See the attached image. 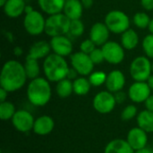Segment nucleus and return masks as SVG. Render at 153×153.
<instances>
[{
	"label": "nucleus",
	"instance_id": "nucleus-1",
	"mask_svg": "<svg viewBox=\"0 0 153 153\" xmlns=\"http://www.w3.org/2000/svg\"><path fill=\"white\" fill-rule=\"evenodd\" d=\"M24 66L17 60L6 61L1 71L0 86L8 92H13L22 88L27 81Z\"/></svg>",
	"mask_w": 153,
	"mask_h": 153
},
{
	"label": "nucleus",
	"instance_id": "nucleus-2",
	"mask_svg": "<svg viewBox=\"0 0 153 153\" xmlns=\"http://www.w3.org/2000/svg\"><path fill=\"white\" fill-rule=\"evenodd\" d=\"M49 82L47 78L43 77L30 80L27 87V98L32 105L43 107L49 102L52 95Z\"/></svg>",
	"mask_w": 153,
	"mask_h": 153
},
{
	"label": "nucleus",
	"instance_id": "nucleus-3",
	"mask_svg": "<svg viewBox=\"0 0 153 153\" xmlns=\"http://www.w3.org/2000/svg\"><path fill=\"white\" fill-rule=\"evenodd\" d=\"M70 67L65 57L51 53L43 62V72L45 77L51 82H58L65 79Z\"/></svg>",
	"mask_w": 153,
	"mask_h": 153
},
{
	"label": "nucleus",
	"instance_id": "nucleus-4",
	"mask_svg": "<svg viewBox=\"0 0 153 153\" xmlns=\"http://www.w3.org/2000/svg\"><path fill=\"white\" fill-rule=\"evenodd\" d=\"M70 22L71 20L64 13L49 15L46 19L45 33L50 38L67 35Z\"/></svg>",
	"mask_w": 153,
	"mask_h": 153
},
{
	"label": "nucleus",
	"instance_id": "nucleus-5",
	"mask_svg": "<svg viewBox=\"0 0 153 153\" xmlns=\"http://www.w3.org/2000/svg\"><path fill=\"white\" fill-rule=\"evenodd\" d=\"M104 22L110 30L115 34H122L130 29V18L120 10H112L108 12L104 19Z\"/></svg>",
	"mask_w": 153,
	"mask_h": 153
},
{
	"label": "nucleus",
	"instance_id": "nucleus-6",
	"mask_svg": "<svg viewBox=\"0 0 153 153\" xmlns=\"http://www.w3.org/2000/svg\"><path fill=\"white\" fill-rule=\"evenodd\" d=\"M130 75L135 82H147L152 74V62L146 56L135 57L130 65Z\"/></svg>",
	"mask_w": 153,
	"mask_h": 153
},
{
	"label": "nucleus",
	"instance_id": "nucleus-7",
	"mask_svg": "<svg viewBox=\"0 0 153 153\" xmlns=\"http://www.w3.org/2000/svg\"><path fill=\"white\" fill-rule=\"evenodd\" d=\"M46 19L43 14L36 10L25 14L23 19V27L27 33L31 36H38L45 32Z\"/></svg>",
	"mask_w": 153,
	"mask_h": 153
},
{
	"label": "nucleus",
	"instance_id": "nucleus-8",
	"mask_svg": "<svg viewBox=\"0 0 153 153\" xmlns=\"http://www.w3.org/2000/svg\"><path fill=\"white\" fill-rule=\"evenodd\" d=\"M70 62L72 67L81 76L90 75L93 72L94 64L91 61L90 56L82 51L73 53L70 56Z\"/></svg>",
	"mask_w": 153,
	"mask_h": 153
},
{
	"label": "nucleus",
	"instance_id": "nucleus-9",
	"mask_svg": "<svg viewBox=\"0 0 153 153\" xmlns=\"http://www.w3.org/2000/svg\"><path fill=\"white\" fill-rule=\"evenodd\" d=\"M117 104L115 96L108 91H102L97 93L93 99L94 109L100 114H108L113 111Z\"/></svg>",
	"mask_w": 153,
	"mask_h": 153
},
{
	"label": "nucleus",
	"instance_id": "nucleus-10",
	"mask_svg": "<svg viewBox=\"0 0 153 153\" xmlns=\"http://www.w3.org/2000/svg\"><path fill=\"white\" fill-rule=\"evenodd\" d=\"M101 49L103 51L105 61L108 64L119 65L125 59V48L121 43L108 40L101 47Z\"/></svg>",
	"mask_w": 153,
	"mask_h": 153
},
{
	"label": "nucleus",
	"instance_id": "nucleus-11",
	"mask_svg": "<svg viewBox=\"0 0 153 153\" xmlns=\"http://www.w3.org/2000/svg\"><path fill=\"white\" fill-rule=\"evenodd\" d=\"M11 120L13 127L21 133H27L32 130L35 122L33 116L23 109L17 110Z\"/></svg>",
	"mask_w": 153,
	"mask_h": 153
},
{
	"label": "nucleus",
	"instance_id": "nucleus-12",
	"mask_svg": "<svg viewBox=\"0 0 153 153\" xmlns=\"http://www.w3.org/2000/svg\"><path fill=\"white\" fill-rule=\"evenodd\" d=\"M49 43L51 50L54 54H56L63 57L71 56L73 54V43L71 39L65 35L53 37L51 38Z\"/></svg>",
	"mask_w": 153,
	"mask_h": 153
},
{
	"label": "nucleus",
	"instance_id": "nucleus-13",
	"mask_svg": "<svg viewBox=\"0 0 153 153\" xmlns=\"http://www.w3.org/2000/svg\"><path fill=\"white\" fill-rule=\"evenodd\" d=\"M151 91L147 82H134L128 90V97L134 103H143L151 96Z\"/></svg>",
	"mask_w": 153,
	"mask_h": 153
},
{
	"label": "nucleus",
	"instance_id": "nucleus-14",
	"mask_svg": "<svg viewBox=\"0 0 153 153\" xmlns=\"http://www.w3.org/2000/svg\"><path fill=\"white\" fill-rule=\"evenodd\" d=\"M110 30L105 22H96L90 30V39L97 47H102L108 41Z\"/></svg>",
	"mask_w": 153,
	"mask_h": 153
},
{
	"label": "nucleus",
	"instance_id": "nucleus-15",
	"mask_svg": "<svg viewBox=\"0 0 153 153\" xmlns=\"http://www.w3.org/2000/svg\"><path fill=\"white\" fill-rule=\"evenodd\" d=\"M126 141L128 142L130 146L134 149V151L143 149L146 147L148 143L147 133L142 128H140L139 126L132 128L127 134Z\"/></svg>",
	"mask_w": 153,
	"mask_h": 153
},
{
	"label": "nucleus",
	"instance_id": "nucleus-16",
	"mask_svg": "<svg viewBox=\"0 0 153 153\" xmlns=\"http://www.w3.org/2000/svg\"><path fill=\"white\" fill-rule=\"evenodd\" d=\"M105 85L112 93L120 91L126 85V76L120 70H113L108 74Z\"/></svg>",
	"mask_w": 153,
	"mask_h": 153
},
{
	"label": "nucleus",
	"instance_id": "nucleus-17",
	"mask_svg": "<svg viewBox=\"0 0 153 153\" xmlns=\"http://www.w3.org/2000/svg\"><path fill=\"white\" fill-rule=\"evenodd\" d=\"M54 127H55L54 119L49 116L44 115L38 117L35 120L32 130L36 134L45 136L49 134L53 131Z\"/></svg>",
	"mask_w": 153,
	"mask_h": 153
},
{
	"label": "nucleus",
	"instance_id": "nucleus-18",
	"mask_svg": "<svg viewBox=\"0 0 153 153\" xmlns=\"http://www.w3.org/2000/svg\"><path fill=\"white\" fill-rule=\"evenodd\" d=\"M26 7L25 0H7L3 6L4 14L9 18H18L22 13Z\"/></svg>",
	"mask_w": 153,
	"mask_h": 153
},
{
	"label": "nucleus",
	"instance_id": "nucleus-19",
	"mask_svg": "<svg viewBox=\"0 0 153 153\" xmlns=\"http://www.w3.org/2000/svg\"><path fill=\"white\" fill-rule=\"evenodd\" d=\"M51 51L52 50L49 42L46 40H39L30 48L28 55L37 60H39L45 59L48 56L51 54Z\"/></svg>",
	"mask_w": 153,
	"mask_h": 153
},
{
	"label": "nucleus",
	"instance_id": "nucleus-20",
	"mask_svg": "<svg viewBox=\"0 0 153 153\" xmlns=\"http://www.w3.org/2000/svg\"><path fill=\"white\" fill-rule=\"evenodd\" d=\"M65 4V0H38L40 10L48 15L63 13Z\"/></svg>",
	"mask_w": 153,
	"mask_h": 153
},
{
	"label": "nucleus",
	"instance_id": "nucleus-21",
	"mask_svg": "<svg viewBox=\"0 0 153 153\" xmlns=\"http://www.w3.org/2000/svg\"><path fill=\"white\" fill-rule=\"evenodd\" d=\"M83 6L81 0H65L63 13L71 20L81 19L83 13Z\"/></svg>",
	"mask_w": 153,
	"mask_h": 153
},
{
	"label": "nucleus",
	"instance_id": "nucleus-22",
	"mask_svg": "<svg viewBox=\"0 0 153 153\" xmlns=\"http://www.w3.org/2000/svg\"><path fill=\"white\" fill-rule=\"evenodd\" d=\"M134 149L126 140L115 139L110 141L105 147L104 153H134Z\"/></svg>",
	"mask_w": 153,
	"mask_h": 153
},
{
	"label": "nucleus",
	"instance_id": "nucleus-23",
	"mask_svg": "<svg viewBox=\"0 0 153 153\" xmlns=\"http://www.w3.org/2000/svg\"><path fill=\"white\" fill-rule=\"evenodd\" d=\"M121 45L126 50L134 49L139 43L138 33L134 29H128L121 34Z\"/></svg>",
	"mask_w": 153,
	"mask_h": 153
},
{
	"label": "nucleus",
	"instance_id": "nucleus-24",
	"mask_svg": "<svg viewBox=\"0 0 153 153\" xmlns=\"http://www.w3.org/2000/svg\"><path fill=\"white\" fill-rule=\"evenodd\" d=\"M137 124L146 133H153V112L145 109L137 115Z\"/></svg>",
	"mask_w": 153,
	"mask_h": 153
},
{
	"label": "nucleus",
	"instance_id": "nucleus-25",
	"mask_svg": "<svg viewBox=\"0 0 153 153\" xmlns=\"http://www.w3.org/2000/svg\"><path fill=\"white\" fill-rule=\"evenodd\" d=\"M23 66H24V70H25L28 79L33 80V79L39 77V75L40 74V67L39 65V60L28 55L25 58Z\"/></svg>",
	"mask_w": 153,
	"mask_h": 153
},
{
	"label": "nucleus",
	"instance_id": "nucleus-26",
	"mask_svg": "<svg viewBox=\"0 0 153 153\" xmlns=\"http://www.w3.org/2000/svg\"><path fill=\"white\" fill-rule=\"evenodd\" d=\"M73 85H74V93H75L78 96L87 95L91 87L89 79H87L85 76H81L74 80Z\"/></svg>",
	"mask_w": 153,
	"mask_h": 153
},
{
	"label": "nucleus",
	"instance_id": "nucleus-27",
	"mask_svg": "<svg viewBox=\"0 0 153 153\" xmlns=\"http://www.w3.org/2000/svg\"><path fill=\"white\" fill-rule=\"evenodd\" d=\"M56 92L61 99H66L71 96L74 92V85L73 82L67 78L63 79L56 82Z\"/></svg>",
	"mask_w": 153,
	"mask_h": 153
},
{
	"label": "nucleus",
	"instance_id": "nucleus-28",
	"mask_svg": "<svg viewBox=\"0 0 153 153\" xmlns=\"http://www.w3.org/2000/svg\"><path fill=\"white\" fill-rule=\"evenodd\" d=\"M15 112V107L12 102L6 100L0 103V118L3 121L12 119Z\"/></svg>",
	"mask_w": 153,
	"mask_h": 153
},
{
	"label": "nucleus",
	"instance_id": "nucleus-29",
	"mask_svg": "<svg viewBox=\"0 0 153 153\" xmlns=\"http://www.w3.org/2000/svg\"><path fill=\"white\" fill-rule=\"evenodd\" d=\"M151 21H152V19L149 16V14L144 13V12H138L133 17L134 24L139 29H147V28H149Z\"/></svg>",
	"mask_w": 153,
	"mask_h": 153
},
{
	"label": "nucleus",
	"instance_id": "nucleus-30",
	"mask_svg": "<svg viewBox=\"0 0 153 153\" xmlns=\"http://www.w3.org/2000/svg\"><path fill=\"white\" fill-rule=\"evenodd\" d=\"M84 24L82 22L81 19L78 20H73L70 22V27L68 30V35L74 37V38H78L81 37L84 33Z\"/></svg>",
	"mask_w": 153,
	"mask_h": 153
},
{
	"label": "nucleus",
	"instance_id": "nucleus-31",
	"mask_svg": "<svg viewBox=\"0 0 153 153\" xmlns=\"http://www.w3.org/2000/svg\"><path fill=\"white\" fill-rule=\"evenodd\" d=\"M107 76H108V74L106 73H104L103 71H95V72H92L89 75L88 79H89L91 86L99 87V86L106 83Z\"/></svg>",
	"mask_w": 153,
	"mask_h": 153
},
{
	"label": "nucleus",
	"instance_id": "nucleus-32",
	"mask_svg": "<svg viewBox=\"0 0 153 153\" xmlns=\"http://www.w3.org/2000/svg\"><path fill=\"white\" fill-rule=\"evenodd\" d=\"M142 46L145 56L150 59H153V34L150 33L144 37Z\"/></svg>",
	"mask_w": 153,
	"mask_h": 153
},
{
	"label": "nucleus",
	"instance_id": "nucleus-33",
	"mask_svg": "<svg viewBox=\"0 0 153 153\" xmlns=\"http://www.w3.org/2000/svg\"><path fill=\"white\" fill-rule=\"evenodd\" d=\"M137 112H138L137 108L134 105H128L123 109V111L121 113V118L124 121L132 120L133 118H134L136 117Z\"/></svg>",
	"mask_w": 153,
	"mask_h": 153
},
{
	"label": "nucleus",
	"instance_id": "nucleus-34",
	"mask_svg": "<svg viewBox=\"0 0 153 153\" xmlns=\"http://www.w3.org/2000/svg\"><path fill=\"white\" fill-rule=\"evenodd\" d=\"M89 56H90V57H91V61L93 62L94 65H100V64H101V63H103L105 61L103 51H102L101 48L97 47Z\"/></svg>",
	"mask_w": 153,
	"mask_h": 153
},
{
	"label": "nucleus",
	"instance_id": "nucleus-35",
	"mask_svg": "<svg viewBox=\"0 0 153 153\" xmlns=\"http://www.w3.org/2000/svg\"><path fill=\"white\" fill-rule=\"evenodd\" d=\"M97 48V46L95 45V43L89 38L87 39H84L81 45H80V51L90 55L95 48Z\"/></svg>",
	"mask_w": 153,
	"mask_h": 153
},
{
	"label": "nucleus",
	"instance_id": "nucleus-36",
	"mask_svg": "<svg viewBox=\"0 0 153 153\" xmlns=\"http://www.w3.org/2000/svg\"><path fill=\"white\" fill-rule=\"evenodd\" d=\"M114 96H115V99H116V101H117V104H121V103H124L126 100V94L120 91H117L116 93H114Z\"/></svg>",
	"mask_w": 153,
	"mask_h": 153
},
{
	"label": "nucleus",
	"instance_id": "nucleus-37",
	"mask_svg": "<svg viewBox=\"0 0 153 153\" xmlns=\"http://www.w3.org/2000/svg\"><path fill=\"white\" fill-rule=\"evenodd\" d=\"M141 4L147 11L153 10V0H141Z\"/></svg>",
	"mask_w": 153,
	"mask_h": 153
},
{
	"label": "nucleus",
	"instance_id": "nucleus-38",
	"mask_svg": "<svg viewBox=\"0 0 153 153\" xmlns=\"http://www.w3.org/2000/svg\"><path fill=\"white\" fill-rule=\"evenodd\" d=\"M78 75H79V74L73 68V67H71L70 69H69V71H68V74H67V79H69V80H75L76 78H78Z\"/></svg>",
	"mask_w": 153,
	"mask_h": 153
},
{
	"label": "nucleus",
	"instance_id": "nucleus-39",
	"mask_svg": "<svg viewBox=\"0 0 153 153\" xmlns=\"http://www.w3.org/2000/svg\"><path fill=\"white\" fill-rule=\"evenodd\" d=\"M145 107L146 109L153 112V95H151L145 101Z\"/></svg>",
	"mask_w": 153,
	"mask_h": 153
},
{
	"label": "nucleus",
	"instance_id": "nucleus-40",
	"mask_svg": "<svg viewBox=\"0 0 153 153\" xmlns=\"http://www.w3.org/2000/svg\"><path fill=\"white\" fill-rule=\"evenodd\" d=\"M8 91H5L4 89L3 88H0V102H4V101H6V98H7V95H8Z\"/></svg>",
	"mask_w": 153,
	"mask_h": 153
},
{
	"label": "nucleus",
	"instance_id": "nucleus-41",
	"mask_svg": "<svg viewBox=\"0 0 153 153\" xmlns=\"http://www.w3.org/2000/svg\"><path fill=\"white\" fill-rule=\"evenodd\" d=\"M81 2L82 4L83 8H85V9H90L94 4L93 0H81Z\"/></svg>",
	"mask_w": 153,
	"mask_h": 153
},
{
	"label": "nucleus",
	"instance_id": "nucleus-42",
	"mask_svg": "<svg viewBox=\"0 0 153 153\" xmlns=\"http://www.w3.org/2000/svg\"><path fill=\"white\" fill-rule=\"evenodd\" d=\"M13 55H14V56H21L22 55L23 51H22V48L21 47L16 46V47H14V48H13Z\"/></svg>",
	"mask_w": 153,
	"mask_h": 153
},
{
	"label": "nucleus",
	"instance_id": "nucleus-43",
	"mask_svg": "<svg viewBox=\"0 0 153 153\" xmlns=\"http://www.w3.org/2000/svg\"><path fill=\"white\" fill-rule=\"evenodd\" d=\"M4 37L6 38V39H7L9 42H13V41L14 36L13 35L12 32H10V31H4Z\"/></svg>",
	"mask_w": 153,
	"mask_h": 153
},
{
	"label": "nucleus",
	"instance_id": "nucleus-44",
	"mask_svg": "<svg viewBox=\"0 0 153 153\" xmlns=\"http://www.w3.org/2000/svg\"><path fill=\"white\" fill-rule=\"evenodd\" d=\"M33 11H34V9H33V7H32L31 5H30V4H26L25 10H24V13H25V14L30 13H31V12H33Z\"/></svg>",
	"mask_w": 153,
	"mask_h": 153
},
{
	"label": "nucleus",
	"instance_id": "nucleus-45",
	"mask_svg": "<svg viewBox=\"0 0 153 153\" xmlns=\"http://www.w3.org/2000/svg\"><path fill=\"white\" fill-rule=\"evenodd\" d=\"M147 83H148V85L150 86L151 90L153 91V74H152V75L150 76V78L147 80Z\"/></svg>",
	"mask_w": 153,
	"mask_h": 153
},
{
	"label": "nucleus",
	"instance_id": "nucleus-46",
	"mask_svg": "<svg viewBox=\"0 0 153 153\" xmlns=\"http://www.w3.org/2000/svg\"><path fill=\"white\" fill-rule=\"evenodd\" d=\"M134 153H152V152L149 149H147V148H143V149H140V150L134 151Z\"/></svg>",
	"mask_w": 153,
	"mask_h": 153
},
{
	"label": "nucleus",
	"instance_id": "nucleus-47",
	"mask_svg": "<svg viewBox=\"0 0 153 153\" xmlns=\"http://www.w3.org/2000/svg\"><path fill=\"white\" fill-rule=\"evenodd\" d=\"M148 30H150L151 34H153V18L152 19L151 22H150V25H149V28H148Z\"/></svg>",
	"mask_w": 153,
	"mask_h": 153
},
{
	"label": "nucleus",
	"instance_id": "nucleus-48",
	"mask_svg": "<svg viewBox=\"0 0 153 153\" xmlns=\"http://www.w3.org/2000/svg\"><path fill=\"white\" fill-rule=\"evenodd\" d=\"M6 2H7V0H0V5H1V7H3L5 4Z\"/></svg>",
	"mask_w": 153,
	"mask_h": 153
},
{
	"label": "nucleus",
	"instance_id": "nucleus-49",
	"mask_svg": "<svg viewBox=\"0 0 153 153\" xmlns=\"http://www.w3.org/2000/svg\"><path fill=\"white\" fill-rule=\"evenodd\" d=\"M152 74H153V61L152 62Z\"/></svg>",
	"mask_w": 153,
	"mask_h": 153
}]
</instances>
